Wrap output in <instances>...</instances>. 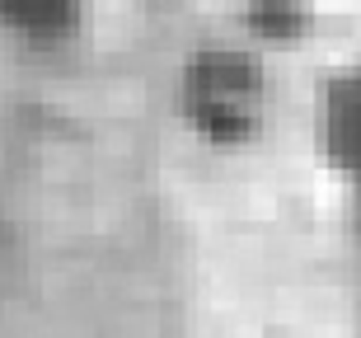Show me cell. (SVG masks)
<instances>
[{"label": "cell", "mask_w": 361, "mask_h": 338, "mask_svg": "<svg viewBox=\"0 0 361 338\" xmlns=\"http://www.w3.org/2000/svg\"><path fill=\"white\" fill-rule=\"evenodd\" d=\"M324 146L352 198V217L361 235V66L338 71L324 90Z\"/></svg>", "instance_id": "2"}, {"label": "cell", "mask_w": 361, "mask_h": 338, "mask_svg": "<svg viewBox=\"0 0 361 338\" xmlns=\"http://www.w3.org/2000/svg\"><path fill=\"white\" fill-rule=\"evenodd\" d=\"M244 24L254 28L258 38H295L300 33V24H305V14L300 10H286V5H263V10H249L244 14Z\"/></svg>", "instance_id": "4"}, {"label": "cell", "mask_w": 361, "mask_h": 338, "mask_svg": "<svg viewBox=\"0 0 361 338\" xmlns=\"http://www.w3.org/2000/svg\"><path fill=\"white\" fill-rule=\"evenodd\" d=\"M178 109L207 141L240 146L263 118V66L240 47L192 52L178 80Z\"/></svg>", "instance_id": "1"}, {"label": "cell", "mask_w": 361, "mask_h": 338, "mask_svg": "<svg viewBox=\"0 0 361 338\" xmlns=\"http://www.w3.org/2000/svg\"><path fill=\"white\" fill-rule=\"evenodd\" d=\"M0 24L33 42H56L80 24V10L75 5H52V0H42V5H0Z\"/></svg>", "instance_id": "3"}]
</instances>
